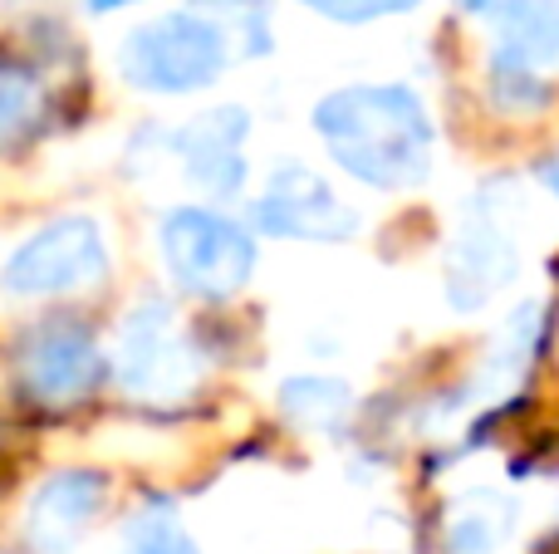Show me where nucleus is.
<instances>
[{"mask_svg": "<svg viewBox=\"0 0 559 554\" xmlns=\"http://www.w3.org/2000/svg\"><path fill=\"white\" fill-rule=\"evenodd\" d=\"M319 147L344 177L373 192H413L432 177L437 128L423 94L407 84L329 88L309 113Z\"/></svg>", "mask_w": 559, "mask_h": 554, "instance_id": "1", "label": "nucleus"}, {"mask_svg": "<svg viewBox=\"0 0 559 554\" xmlns=\"http://www.w3.org/2000/svg\"><path fill=\"white\" fill-rule=\"evenodd\" d=\"M226 64H231V29L197 10H167L143 20L118 49L128 84L163 98L202 94L226 74Z\"/></svg>", "mask_w": 559, "mask_h": 554, "instance_id": "2", "label": "nucleus"}, {"mask_svg": "<svg viewBox=\"0 0 559 554\" xmlns=\"http://www.w3.org/2000/svg\"><path fill=\"white\" fill-rule=\"evenodd\" d=\"M157 251L177 290L197 300H231L255 275V236L246 221L216 206H173L157 226Z\"/></svg>", "mask_w": 559, "mask_h": 554, "instance_id": "3", "label": "nucleus"}, {"mask_svg": "<svg viewBox=\"0 0 559 554\" xmlns=\"http://www.w3.org/2000/svg\"><path fill=\"white\" fill-rule=\"evenodd\" d=\"M114 378L138 402H182L202 383V353L167 300H143L123 314L114 344Z\"/></svg>", "mask_w": 559, "mask_h": 554, "instance_id": "4", "label": "nucleus"}, {"mask_svg": "<svg viewBox=\"0 0 559 554\" xmlns=\"http://www.w3.org/2000/svg\"><path fill=\"white\" fill-rule=\"evenodd\" d=\"M104 226L94 216H59L10 251L5 270H0V290L15 300H55V294L94 290V285H104Z\"/></svg>", "mask_w": 559, "mask_h": 554, "instance_id": "5", "label": "nucleus"}, {"mask_svg": "<svg viewBox=\"0 0 559 554\" xmlns=\"http://www.w3.org/2000/svg\"><path fill=\"white\" fill-rule=\"evenodd\" d=\"M521 275V245L491 192L472 196L442 255V294L456 314H481Z\"/></svg>", "mask_w": 559, "mask_h": 554, "instance_id": "6", "label": "nucleus"}, {"mask_svg": "<svg viewBox=\"0 0 559 554\" xmlns=\"http://www.w3.org/2000/svg\"><path fill=\"white\" fill-rule=\"evenodd\" d=\"M251 226L271 241H305V245H344L358 236L364 216L334 192L324 172L309 162H280L265 177L261 196L251 202Z\"/></svg>", "mask_w": 559, "mask_h": 554, "instance_id": "7", "label": "nucleus"}, {"mask_svg": "<svg viewBox=\"0 0 559 554\" xmlns=\"http://www.w3.org/2000/svg\"><path fill=\"white\" fill-rule=\"evenodd\" d=\"M246 137H251V113L241 104H216L206 113L187 118L182 128L163 133V147L173 153V162L182 167V177L197 186V192L216 196H236L251 177V162H246Z\"/></svg>", "mask_w": 559, "mask_h": 554, "instance_id": "8", "label": "nucleus"}, {"mask_svg": "<svg viewBox=\"0 0 559 554\" xmlns=\"http://www.w3.org/2000/svg\"><path fill=\"white\" fill-rule=\"evenodd\" d=\"M104 373H108L104 349L74 320H45L39 329H29L25 349H20V383L45 408L84 402L104 383Z\"/></svg>", "mask_w": 559, "mask_h": 554, "instance_id": "9", "label": "nucleus"}, {"mask_svg": "<svg viewBox=\"0 0 559 554\" xmlns=\"http://www.w3.org/2000/svg\"><path fill=\"white\" fill-rule=\"evenodd\" d=\"M108 501V481L98 471H55L25 506V540L35 554H69L94 530Z\"/></svg>", "mask_w": 559, "mask_h": 554, "instance_id": "10", "label": "nucleus"}, {"mask_svg": "<svg viewBox=\"0 0 559 554\" xmlns=\"http://www.w3.org/2000/svg\"><path fill=\"white\" fill-rule=\"evenodd\" d=\"M540 334H545V300H521L506 314L491 353H481V369L466 383V402H496L501 393L521 388L535 353H540Z\"/></svg>", "mask_w": 559, "mask_h": 554, "instance_id": "11", "label": "nucleus"}, {"mask_svg": "<svg viewBox=\"0 0 559 554\" xmlns=\"http://www.w3.org/2000/svg\"><path fill=\"white\" fill-rule=\"evenodd\" d=\"M486 20L496 29L491 55L540 74L559 64V0H501Z\"/></svg>", "mask_w": 559, "mask_h": 554, "instance_id": "12", "label": "nucleus"}, {"mask_svg": "<svg viewBox=\"0 0 559 554\" xmlns=\"http://www.w3.org/2000/svg\"><path fill=\"white\" fill-rule=\"evenodd\" d=\"M515 535V501L501 491H462L442 516V545L447 554H501Z\"/></svg>", "mask_w": 559, "mask_h": 554, "instance_id": "13", "label": "nucleus"}, {"mask_svg": "<svg viewBox=\"0 0 559 554\" xmlns=\"http://www.w3.org/2000/svg\"><path fill=\"white\" fill-rule=\"evenodd\" d=\"M280 412L299 432H344V422L354 418V388L329 373H295L280 383Z\"/></svg>", "mask_w": 559, "mask_h": 554, "instance_id": "14", "label": "nucleus"}, {"mask_svg": "<svg viewBox=\"0 0 559 554\" xmlns=\"http://www.w3.org/2000/svg\"><path fill=\"white\" fill-rule=\"evenodd\" d=\"M45 108H49V94L35 69L15 64V59H0V157L25 147L39 133Z\"/></svg>", "mask_w": 559, "mask_h": 554, "instance_id": "15", "label": "nucleus"}, {"mask_svg": "<svg viewBox=\"0 0 559 554\" xmlns=\"http://www.w3.org/2000/svg\"><path fill=\"white\" fill-rule=\"evenodd\" d=\"M123 554H197V540L187 535L182 516L167 501H153L123 526Z\"/></svg>", "mask_w": 559, "mask_h": 554, "instance_id": "16", "label": "nucleus"}, {"mask_svg": "<svg viewBox=\"0 0 559 554\" xmlns=\"http://www.w3.org/2000/svg\"><path fill=\"white\" fill-rule=\"evenodd\" d=\"M486 94H491V104L506 108V113H540V108L550 104V84H545L540 69H525L501 55L486 59Z\"/></svg>", "mask_w": 559, "mask_h": 554, "instance_id": "17", "label": "nucleus"}, {"mask_svg": "<svg viewBox=\"0 0 559 554\" xmlns=\"http://www.w3.org/2000/svg\"><path fill=\"white\" fill-rule=\"evenodd\" d=\"M309 15L329 20V25H378V20H393L417 10L423 0H299Z\"/></svg>", "mask_w": 559, "mask_h": 554, "instance_id": "18", "label": "nucleus"}, {"mask_svg": "<svg viewBox=\"0 0 559 554\" xmlns=\"http://www.w3.org/2000/svg\"><path fill=\"white\" fill-rule=\"evenodd\" d=\"M236 29H241V55H251V59H261V55H271L275 49V35H271V20H265V10L255 5H241V20H236Z\"/></svg>", "mask_w": 559, "mask_h": 554, "instance_id": "19", "label": "nucleus"}, {"mask_svg": "<svg viewBox=\"0 0 559 554\" xmlns=\"http://www.w3.org/2000/svg\"><path fill=\"white\" fill-rule=\"evenodd\" d=\"M535 177H540V186L559 202V153H550L540 167H535Z\"/></svg>", "mask_w": 559, "mask_h": 554, "instance_id": "20", "label": "nucleus"}, {"mask_svg": "<svg viewBox=\"0 0 559 554\" xmlns=\"http://www.w3.org/2000/svg\"><path fill=\"white\" fill-rule=\"evenodd\" d=\"M456 5H462L466 15H491V10L501 5V0H456Z\"/></svg>", "mask_w": 559, "mask_h": 554, "instance_id": "21", "label": "nucleus"}, {"mask_svg": "<svg viewBox=\"0 0 559 554\" xmlns=\"http://www.w3.org/2000/svg\"><path fill=\"white\" fill-rule=\"evenodd\" d=\"M123 5H133V0H88L94 15H108V10H123Z\"/></svg>", "mask_w": 559, "mask_h": 554, "instance_id": "22", "label": "nucleus"}, {"mask_svg": "<svg viewBox=\"0 0 559 554\" xmlns=\"http://www.w3.org/2000/svg\"><path fill=\"white\" fill-rule=\"evenodd\" d=\"M241 5H251V0H241Z\"/></svg>", "mask_w": 559, "mask_h": 554, "instance_id": "23", "label": "nucleus"}]
</instances>
